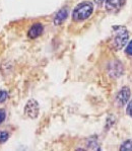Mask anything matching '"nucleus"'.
Here are the masks:
<instances>
[{
  "mask_svg": "<svg viewBox=\"0 0 132 151\" xmlns=\"http://www.w3.org/2000/svg\"><path fill=\"white\" fill-rule=\"evenodd\" d=\"M120 150L121 151H132V141L131 140L125 141V142L122 144L121 147H120Z\"/></svg>",
  "mask_w": 132,
  "mask_h": 151,
  "instance_id": "9",
  "label": "nucleus"
},
{
  "mask_svg": "<svg viewBox=\"0 0 132 151\" xmlns=\"http://www.w3.org/2000/svg\"><path fill=\"white\" fill-rule=\"evenodd\" d=\"M126 54L132 56V41H130V43H129L128 46H127V48H126Z\"/></svg>",
  "mask_w": 132,
  "mask_h": 151,
  "instance_id": "14",
  "label": "nucleus"
},
{
  "mask_svg": "<svg viewBox=\"0 0 132 151\" xmlns=\"http://www.w3.org/2000/svg\"><path fill=\"white\" fill-rule=\"evenodd\" d=\"M112 38L110 40V46L114 50L118 51L125 47L129 39L128 29L122 25H114L112 27Z\"/></svg>",
  "mask_w": 132,
  "mask_h": 151,
  "instance_id": "1",
  "label": "nucleus"
},
{
  "mask_svg": "<svg viewBox=\"0 0 132 151\" xmlns=\"http://www.w3.org/2000/svg\"><path fill=\"white\" fill-rule=\"evenodd\" d=\"M9 138V134L5 131H0V144L5 143Z\"/></svg>",
  "mask_w": 132,
  "mask_h": 151,
  "instance_id": "10",
  "label": "nucleus"
},
{
  "mask_svg": "<svg viewBox=\"0 0 132 151\" xmlns=\"http://www.w3.org/2000/svg\"><path fill=\"white\" fill-rule=\"evenodd\" d=\"M68 14H69L68 8H67V7L61 8L56 13V15H55V17H54V24L55 25L62 24L67 19V17H68Z\"/></svg>",
  "mask_w": 132,
  "mask_h": 151,
  "instance_id": "6",
  "label": "nucleus"
},
{
  "mask_svg": "<svg viewBox=\"0 0 132 151\" xmlns=\"http://www.w3.org/2000/svg\"><path fill=\"white\" fill-rule=\"evenodd\" d=\"M129 97H130V89H129V87L124 86L118 92L117 96H116V104H117L118 106L122 108V106H126V104L128 103Z\"/></svg>",
  "mask_w": 132,
  "mask_h": 151,
  "instance_id": "4",
  "label": "nucleus"
},
{
  "mask_svg": "<svg viewBox=\"0 0 132 151\" xmlns=\"http://www.w3.org/2000/svg\"><path fill=\"white\" fill-rule=\"evenodd\" d=\"M94 12V4L85 1L79 3L72 12V19L74 22H83L87 19Z\"/></svg>",
  "mask_w": 132,
  "mask_h": 151,
  "instance_id": "2",
  "label": "nucleus"
},
{
  "mask_svg": "<svg viewBox=\"0 0 132 151\" xmlns=\"http://www.w3.org/2000/svg\"><path fill=\"white\" fill-rule=\"evenodd\" d=\"M39 113H40V106L38 101L34 99H31L25 106V115L30 119H36L38 118Z\"/></svg>",
  "mask_w": 132,
  "mask_h": 151,
  "instance_id": "3",
  "label": "nucleus"
},
{
  "mask_svg": "<svg viewBox=\"0 0 132 151\" xmlns=\"http://www.w3.org/2000/svg\"><path fill=\"white\" fill-rule=\"evenodd\" d=\"M5 118H6V113H5V111H4L3 109H0V125H1L2 123L4 122Z\"/></svg>",
  "mask_w": 132,
  "mask_h": 151,
  "instance_id": "12",
  "label": "nucleus"
},
{
  "mask_svg": "<svg viewBox=\"0 0 132 151\" xmlns=\"http://www.w3.org/2000/svg\"><path fill=\"white\" fill-rule=\"evenodd\" d=\"M110 74L114 77H118L122 74L123 72V67H122L121 63L119 62H113L112 64L110 65Z\"/></svg>",
  "mask_w": 132,
  "mask_h": 151,
  "instance_id": "8",
  "label": "nucleus"
},
{
  "mask_svg": "<svg viewBox=\"0 0 132 151\" xmlns=\"http://www.w3.org/2000/svg\"><path fill=\"white\" fill-rule=\"evenodd\" d=\"M44 32V27L40 22H36L31 27V29L27 32V36L30 39H37L40 37Z\"/></svg>",
  "mask_w": 132,
  "mask_h": 151,
  "instance_id": "5",
  "label": "nucleus"
},
{
  "mask_svg": "<svg viewBox=\"0 0 132 151\" xmlns=\"http://www.w3.org/2000/svg\"><path fill=\"white\" fill-rule=\"evenodd\" d=\"M124 3L125 0H106V9L109 11L119 10Z\"/></svg>",
  "mask_w": 132,
  "mask_h": 151,
  "instance_id": "7",
  "label": "nucleus"
},
{
  "mask_svg": "<svg viewBox=\"0 0 132 151\" xmlns=\"http://www.w3.org/2000/svg\"><path fill=\"white\" fill-rule=\"evenodd\" d=\"M126 113H127V115L130 116V117L132 118V101L128 104V106H127Z\"/></svg>",
  "mask_w": 132,
  "mask_h": 151,
  "instance_id": "13",
  "label": "nucleus"
},
{
  "mask_svg": "<svg viewBox=\"0 0 132 151\" xmlns=\"http://www.w3.org/2000/svg\"><path fill=\"white\" fill-rule=\"evenodd\" d=\"M8 94L5 90H0V104H3L7 99Z\"/></svg>",
  "mask_w": 132,
  "mask_h": 151,
  "instance_id": "11",
  "label": "nucleus"
},
{
  "mask_svg": "<svg viewBox=\"0 0 132 151\" xmlns=\"http://www.w3.org/2000/svg\"><path fill=\"white\" fill-rule=\"evenodd\" d=\"M94 1H96V3L98 4V5H101V4L104 2V0H94Z\"/></svg>",
  "mask_w": 132,
  "mask_h": 151,
  "instance_id": "15",
  "label": "nucleus"
}]
</instances>
